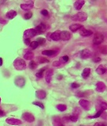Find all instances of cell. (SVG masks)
I'll return each instance as SVG.
<instances>
[{"instance_id":"obj_18","label":"cell","mask_w":107,"mask_h":126,"mask_svg":"<svg viewBox=\"0 0 107 126\" xmlns=\"http://www.w3.org/2000/svg\"><path fill=\"white\" fill-rule=\"evenodd\" d=\"M42 54H43V55H44V56L53 57V56H54L57 55L58 52L54 51V50H44V51L42 52Z\"/></svg>"},{"instance_id":"obj_9","label":"cell","mask_w":107,"mask_h":126,"mask_svg":"<svg viewBox=\"0 0 107 126\" xmlns=\"http://www.w3.org/2000/svg\"><path fill=\"white\" fill-rule=\"evenodd\" d=\"M6 122L7 124L11 125H20L21 124V121L19 119H17V118H7L6 120Z\"/></svg>"},{"instance_id":"obj_43","label":"cell","mask_w":107,"mask_h":126,"mask_svg":"<svg viewBox=\"0 0 107 126\" xmlns=\"http://www.w3.org/2000/svg\"><path fill=\"white\" fill-rule=\"evenodd\" d=\"M24 42H25V44H26V45H30V44H31V41H30V39H25L24 40Z\"/></svg>"},{"instance_id":"obj_45","label":"cell","mask_w":107,"mask_h":126,"mask_svg":"<svg viewBox=\"0 0 107 126\" xmlns=\"http://www.w3.org/2000/svg\"><path fill=\"white\" fill-rule=\"evenodd\" d=\"M0 23H1L2 25H5V24H6V23H7V21L4 20L3 18H0Z\"/></svg>"},{"instance_id":"obj_29","label":"cell","mask_w":107,"mask_h":126,"mask_svg":"<svg viewBox=\"0 0 107 126\" xmlns=\"http://www.w3.org/2000/svg\"><path fill=\"white\" fill-rule=\"evenodd\" d=\"M36 41L39 44V45H43L46 43V40L43 37H38Z\"/></svg>"},{"instance_id":"obj_16","label":"cell","mask_w":107,"mask_h":126,"mask_svg":"<svg viewBox=\"0 0 107 126\" xmlns=\"http://www.w3.org/2000/svg\"><path fill=\"white\" fill-rule=\"evenodd\" d=\"M85 1L84 0H77L74 2V8L76 10H80V9L82 8L83 6L84 5Z\"/></svg>"},{"instance_id":"obj_50","label":"cell","mask_w":107,"mask_h":126,"mask_svg":"<svg viewBox=\"0 0 107 126\" xmlns=\"http://www.w3.org/2000/svg\"><path fill=\"white\" fill-rule=\"evenodd\" d=\"M80 126H84V125H80Z\"/></svg>"},{"instance_id":"obj_34","label":"cell","mask_w":107,"mask_h":126,"mask_svg":"<svg viewBox=\"0 0 107 126\" xmlns=\"http://www.w3.org/2000/svg\"><path fill=\"white\" fill-rule=\"evenodd\" d=\"M32 104L33 105H37V106H39L40 108H41V109H44V105H43V104L42 102H32Z\"/></svg>"},{"instance_id":"obj_37","label":"cell","mask_w":107,"mask_h":126,"mask_svg":"<svg viewBox=\"0 0 107 126\" xmlns=\"http://www.w3.org/2000/svg\"><path fill=\"white\" fill-rule=\"evenodd\" d=\"M69 60V56H62V58H61V61H62L63 63L68 62Z\"/></svg>"},{"instance_id":"obj_8","label":"cell","mask_w":107,"mask_h":126,"mask_svg":"<svg viewBox=\"0 0 107 126\" xmlns=\"http://www.w3.org/2000/svg\"><path fill=\"white\" fill-rule=\"evenodd\" d=\"M14 83H15V85L17 86H18V87L21 88V87H23V86L25 85V79L23 77L18 76V77H17L15 79V81H14Z\"/></svg>"},{"instance_id":"obj_15","label":"cell","mask_w":107,"mask_h":126,"mask_svg":"<svg viewBox=\"0 0 107 126\" xmlns=\"http://www.w3.org/2000/svg\"><path fill=\"white\" fill-rule=\"evenodd\" d=\"M52 124L54 126H65L59 117H54L52 120Z\"/></svg>"},{"instance_id":"obj_19","label":"cell","mask_w":107,"mask_h":126,"mask_svg":"<svg viewBox=\"0 0 107 126\" xmlns=\"http://www.w3.org/2000/svg\"><path fill=\"white\" fill-rule=\"evenodd\" d=\"M53 74H54V71L51 70V69H50V70H48L47 71V73H46V75H45V79H46V81H47V83H50L52 76H53Z\"/></svg>"},{"instance_id":"obj_27","label":"cell","mask_w":107,"mask_h":126,"mask_svg":"<svg viewBox=\"0 0 107 126\" xmlns=\"http://www.w3.org/2000/svg\"><path fill=\"white\" fill-rule=\"evenodd\" d=\"M37 60H38V62L40 63H49V60H48L47 59L43 57V56H40V57H38V58H37Z\"/></svg>"},{"instance_id":"obj_42","label":"cell","mask_w":107,"mask_h":126,"mask_svg":"<svg viewBox=\"0 0 107 126\" xmlns=\"http://www.w3.org/2000/svg\"><path fill=\"white\" fill-rule=\"evenodd\" d=\"M48 11L47 10H43L42 11H41V14L42 15H43V16H47L48 15Z\"/></svg>"},{"instance_id":"obj_33","label":"cell","mask_w":107,"mask_h":126,"mask_svg":"<svg viewBox=\"0 0 107 126\" xmlns=\"http://www.w3.org/2000/svg\"><path fill=\"white\" fill-rule=\"evenodd\" d=\"M31 17H32V13H31V12H27L25 14V16H24V18H25V20H28V19H30Z\"/></svg>"},{"instance_id":"obj_3","label":"cell","mask_w":107,"mask_h":126,"mask_svg":"<svg viewBox=\"0 0 107 126\" xmlns=\"http://www.w3.org/2000/svg\"><path fill=\"white\" fill-rule=\"evenodd\" d=\"M37 35V32L36 31L35 29H28L24 32L23 37L25 39H30L31 37H34L35 36Z\"/></svg>"},{"instance_id":"obj_11","label":"cell","mask_w":107,"mask_h":126,"mask_svg":"<svg viewBox=\"0 0 107 126\" xmlns=\"http://www.w3.org/2000/svg\"><path fill=\"white\" fill-rule=\"evenodd\" d=\"M106 90V86L103 82H98L96 83V90L98 92H104Z\"/></svg>"},{"instance_id":"obj_14","label":"cell","mask_w":107,"mask_h":126,"mask_svg":"<svg viewBox=\"0 0 107 126\" xmlns=\"http://www.w3.org/2000/svg\"><path fill=\"white\" fill-rule=\"evenodd\" d=\"M80 36L86 37H89V36L92 35V34H93V32H92L91 30H89V29L83 28V29H80Z\"/></svg>"},{"instance_id":"obj_32","label":"cell","mask_w":107,"mask_h":126,"mask_svg":"<svg viewBox=\"0 0 107 126\" xmlns=\"http://www.w3.org/2000/svg\"><path fill=\"white\" fill-rule=\"evenodd\" d=\"M29 46H30V48L31 49H36L39 46V44L36 41H32V42H31V44Z\"/></svg>"},{"instance_id":"obj_6","label":"cell","mask_w":107,"mask_h":126,"mask_svg":"<svg viewBox=\"0 0 107 126\" xmlns=\"http://www.w3.org/2000/svg\"><path fill=\"white\" fill-rule=\"evenodd\" d=\"M22 118L27 122L31 123L35 121V117L30 113H24L22 114Z\"/></svg>"},{"instance_id":"obj_38","label":"cell","mask_w":107,"mask_h":126,"mask_svg":"<svg viewBox=\"0 0 107 126\" xmlns=\"http://www.w3.org/2000/svg\"><path fill=\"white\" fill-rule=\"evenodd\" d=\"M93 61L94 63H99L101 61V58L99 56H95L94 58H93Z\"/></svg>"},{"instance_id":"obj_25","label":"cell","mask_w":107,"mask_h":126,"mask_svg":"<svg viewBox=\"0 0 107 126\" xmlns=\"http://www.w3.org/2000/svg\"><path fill=\"white\" fill-rule=\"evenodd\" d=\"M90 74H91V69L89 68H84V71L82 72V77L84 79H87L89 77Z\"/></svg>"},{"instance_id":"obj_17","label":"cell","mask_w":107,"mask_h":126,"mask_svg":"<svg viewBox=\"0 0 107 126\" xmlns=\"http://www.w3.org/2000/svg\"><path fill=\"white\" fill-rule=\"evenodd\" d=\"M36 98H39V99H44V98L47 97V93H46L44 90H40L36 92Z\"/></svg>"},{"instance_id":"obj_26","label":"cell","mask_w":107,"mask_h":126,"mask_svg":"<svg viewBox=\"0 0 107 126\" xmlns=\"http://www.w3.org/2000/svg\"><path fill=\"white\" fill-rule=\"evenodd\" d=\"M57 109L59 111H61V112H63V111H65L67 110V106L66 105H64V104H58L57 105Z\"/></svg>"},{"instance_id":"obj_28","label":"cell","mask_w":107,"mask_h":126,"mask_svg":"<svg viewBox=\"0 0 107 126\" xmlns=\"http://www.w3.org/2000/svg\"><path fill=\"white\" fill-rule=\"evenodd\" d=\"M45 70H46V68H41L40 70L36 74V77H37V78H42L43 76V72L45 71Z\"/></svg>"},{"instance_id":"obj_2","label":"cell","mask_w":107,"mask_h":126,"mask_svg":"<svg viewBox=\"0 0 107 126\" xmlns=\"http://www.w3.org/2000/svg\"><path fill=\"white\" fill-rule=\"evenodd\" d=\"M72 19L76 21H84L87 19V14L85 12H78L72 17Z\"/></svg>"},{"instance_id":"obj_24","label":"cell","mask_w":107,"mask_h":126,"mask_svg":"<svg viewBox=\"0 0 107 126\" xmlns=\"http://www.w3.org/2000/svg\"><path fill=\"white\" fill-rule=\"evenodd\" d=\"M106 71H107V69L105 68V67H103V65H100L97 68L96 73L98 74V75H103V74H105L106 72Z\"/></svg>"},{"instance_id":"obj_40","label":"cell","mask_w":107,"mask_h":126,"mask_svg":"<svg viewBox=\"0 0 107 126\" xmlns=\"http://www.w3.org/2000/svg\"><path fill=\"white\" fill-rule=\"evenodd\" d=\"M71 87L73 88V89H76V88H79L80 87V84L78 83H72L71 84Z\"/></svg>"},{"instance_id":"obj_20","label":"cell","mask_w":107,"mask_h":126,"mask_svg":"<svg viewBox=\"0 0 107 126\" xmlns=\"http://www.w3.org/2000/svg\"><path fill=\"white\" fill-rule=\"evenodd\" d=\"M83 28L84 27H83L82 25H80V24H72L69 26V29L72 32H76Z\"/></svg>"},{"instance_id":"obj_41","label":"cell","mask_w":107,"mask_h":126,"mask_svg":"<svg viewBox=\"0 0 107 126\" xmlns=\"http://www.w3.org/2000/svg\"><path fill=\"white\" fill-rule=\"evenodd\" d=\"M101 52L103 54H107V46H104L101 50Z\"/></svg>"},{"instance_id":"obj_48","label":"cell","mask_w":107,"mask_h":126,"mask_svg":"<svg viewBox=\"0 0 107 126\" xmlns=\"http://www.w3.org/2000/svg\"><path fill=\"white\" fill-rule=\"evenodd\" d=\"M2 65V59L0 57V66Z\"/></svg>"},{"instance_id":"obj_1","label":"cell","mask_w":107,"mask_h":126,"mask_svg":"<svg viewBox=\"0 0 107 126\" xmlns=\"http://www.w3.org/2000/svg\"><path fill=\"white\" fill-rule=\"evenodd\" d=\"M13 67L18 71H23L26 68V63L25 60L21 58H17L13 61Z\"/></svg>"},{"instance_id":"obj_36","label":"cell","mask_w":107,"mask_h":126,"mask_svg":"<svg viewBox=\"0 0 107 126\" xmlns=\"http://www.w3.org/2000/svg\"><path fill=\"white\" fill-rule=\"evenodd\" d=\"M100 110L105 111L107 110V103L106 102H102L100 104Z\"/></svg>"},{"instance_id":"obj_31","label":"cell","mask_w":107,"mask_h":126,"mask_svg":"<svg viewBox=\"0 0 107 126\" xmlns=\"http://www.w3.org/2000/svg\"><path fill=\"white\" fill-rule=\"evenodd\" d=\"M103 110H100L96 113V114H94V116H91V117H89V118H98V117H100L102 114H103Z\"/></svg>"},{"instance_id":"obj_46","label":"cell","mask_w":107,"mask_h":126,"mask_svg":"<svg viewBox=\"0 0 107 126\" xmlns=\"http://www.w3.org/2000/svg\"><path fill=\"white\" fill-rule=\"evenodd\" d=\"M6 115V113H5L4 111H2V110H0V117H4V116Z\"/></svg>"},{"instance_id":"obj_12","label":"cell","mask_w":107,"mask_h":126,"mask_svg":"<svg viewBox=\"0 0 107 126\" xmlns=\"http://www.w3.org/2000/svg\"><path fill=\"white\" fill-rule=\"evenodd\" d=\"M33 2H28L27 3H22L21 4V8L24 10H30L33 8Z\"/></svg>"},{"instance_id":"obj_4","label":"cell","mask_w":107,"mask_h":126,"mask_svg":"<svg viewBox=\"0 0 107 126\" xmlns=\"http://www.w3.org/2000/svg\"><path fill=\"white\" fill-rule=\"evenodd\" d=\"M104 41V36L101 33H96L93 38V44L95 45L102 44Z\"/></svg>"},{"instance_id":"obj_5","label":"cell","mask_w":107,"mask_h":126,"mask_svg":"<svg viewBox=\"0 0 107 126\" xmlns=\"http://www.w3.org/2000/svg\"><path fill=\"white\" fill-rule=\"evenodd\" d=\"M91 55H92L91 51L88 48H85L84 50H82L81 52H80V57L82 59H84V60L89 59L91 56Z\"/></svg>"},{"instance_id":"obj_10","label":"cell","mask_w":107,"mask_h":126,"mask_svg":"<svg viewBox=\"0 0 107 126\" xmlns=\"http://www.w3.org/2000/svg\"><path fill=\"white\" fill-rule=\"evenodd\" d=\"M60 38L61 40L62 41H69L71 38V34H70L69 32L68 31H61L60 33Z\"/></svg>"},{"instance_id":"obj_35","label":"cell","mask_w":107,"mask_h":126,"mask_svg":"<svg viewBox=\"0 0 107 126\" xmlns=\"http://www.w3.org/2000/svg\"><path fill=\"white\" fill-rule=\"evenodd\" d=\"M69 118V120L72 122H76L77 121H78V117H77V116H75V115L70 116Z\"/></svg>"},{"instance_id":"obj_30","label":"cell","mask_w":107,"mask_h":126,"mask_svg":"<svg viewBox=\"0 0 107 126\" xmlns=\"http://www.w3.org/2000/svg\"><path fill=\"white\" fill-rule=\"evenodd\" d=\"M36 67H37V63H36L35 61L31 60L30 63H29V68H30V69H31V70H34V69L36 68Z\"/></svg>"},{"instance_id":"obj_7","label":"cell","mask_w":107,"mask_h":126,"mask_svg":"<svg viewBox=\"0 0 107 126\" xmlns=\"http://www.w3.org/2000/svg\"><path fill=\"white\" fill-rule=\"evenodd\" d=\"M79 104L83 109H84L85 110H89L91 108V103L89 102V101L85 100V99H80L79 101Z\"/></svg>"},{"instance_id":"obj_47","label":"cell","mask_w":107,"mask_h":126,"mask_svg":"<svg viewBox=\"0 0 107 126\" xmlns=\"http://www.w3.org/2000/svg\"><path fill=\"white\" fill-rule=\"evenodd\" d=\"M50 35H51V33H49L47 34V38H48V40H50Z\"/></svg>"},{"instance_id":"obj_22","label":"cell","mask_w":107,"mask_h":126,"mask_svg":"<svg viewBox=\"0 0 107 126\" xmlns=\"http://www.w3.org/2000/svg\"><path fill=\"white\" fill-rule=\"evenodd\" d=\"M60 31H55L54 32V33H51V35H50V40H53V41H59L61 40L60 38Z\"/></svg>"},{"instance_id":"obj_49","label":"cell","mask_w":107,"mask_h":126,"mask_svg":"<svg viewBox=\"0 0 107 126\" xmlns=\"http://www.w3.org/2000/svg\"><path fill=\"white\" fill-rule=\"evenodd\" d=\"M0 103H1V98H0Z\"/></svg>"},{"instance_id":"obj_13","label":"cell","mask_w":107,"mask_h":126,"mask_svg":"<svg viewBox=\"0 0 107 126\" xmlns=\"http://www.w3.org/2000/svg\"><path fill=\"white\" fill-rule=\"evenodd\" d=\"M36 31L37 32V34H42L45 32L46 30V26L43 23H40V25H38L35 28Z\"/></svg>"},{"instance_id":"obj_44","label":"cell","mask_w":107,"mask_h":126,"mask_svg":"<svg viewBox=\"0 0 107 126\" xmlns=\"http://www.w3.org/2000/svg\"><path fill=\"white\" fill-rule=\"evenodd\" d=\"M94 126H106L105 124H103V123H101V122H97L94 125Z\"/></svg>"},{"instance_id":"obj_23","label":"cell","mask_w":107,"mask_h":126,"mask_svg":"<svg viewBox=\"0 0 107 126\" xmlns=\"http://www.w3.org/2000/svg\"><path fill=\"white\" fill-rule=\"evenodd\" d=\"M16 16H17V12L15 10H9V12H7L6 14V18L9 19V20H12V19H13Z\"/></svg>"},{"instance_id":"obj_39","label":"cell","mask_w":107,"mask_h":126,"mask_svg":"<svg viewBox=\"0 0 107 126\" xmlns=\"http://www.w3.org/2000/svg\"><path fill=\"white\" fill-rule=\"evenodd\" d=\"M61 64H62L61 61H54V62L53 63V66L54 67H59V66H61Z\"/></svg>"},{"instance_id":"obj_21","label":"cell","mask_w":107,"mask_h":126,"mask_svg":"<svg viewBox=\"0 0 107 126\" xmlns=\"http://www.w3.org/2000/svg\"><path fill=\"white\" fill-rule=\"evenodd\" d=\"M34 57V53L30 50H28L24 54V59L26 60H31Z\"/></svg>"}]
</instances>
